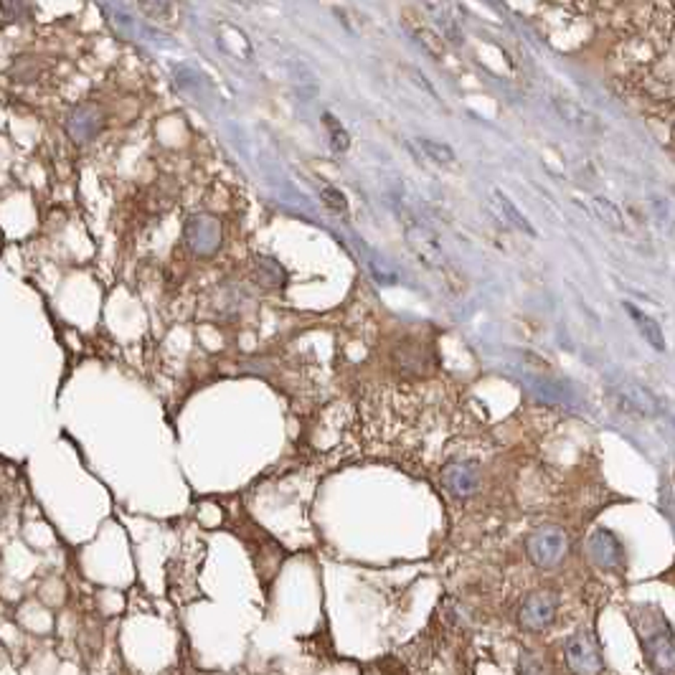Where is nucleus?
<instances>
[{"label":"nucleus","mask_w":675,"mask_h":675,"mask_svg":"<svg viewBox=\"0 0 675 675\" xmlns=\"http://www.w3.org/2000/svg\"><path fill=\"white\" fill-rule=\"evenodd\" d=\"M525 551H528V559L536 563V566L554 569V566H559L566 559L569 536H566V531H563L562 525L546 524L528 536Z\"/></svg>","instance_id":"obj_1"},{"label":"nucleus","mask_w":675,"mask_h":675,"mask_svg":"<svg viewBox=\"0 0 675 675\" xmlns=\"http://www.w3.org/2000/svg\"><path fill=\"white\" fill-rule=\"evenodd\" d=\"M563 657H566V665L579 675H594L604 671L600 645H597L594 635H589V632H577V635L566 640Z\"/></svg>","instance_id":"obj_2"},{"label":"nucleus","mask_w":675,"mask_h":675,"mask_svg":"<svg viewBox=\"0 0 675 675\" xmlns=\"http://www.w3.org/2000/svg\"><path fill=\"white\" fill-rule=\"evenodd\" d=\"M224 242V231L219 219L208 216V213H198L190 216L186 224V244L193 249V254L198 257H211L219 252V246Z\"/></svg>","instance_id":"obj_3"},{"label":"nucleus","mask_w":675,"mask_h":675,"mask_svg":"<svg viewBox=\"0 0 675 675\" xmlns=\"http://www.w3.org/2000/svg\"><path fill=\"white\" fill-rule=\"evenodd\" d=\"M556 609H559V600L554 592H536V594L525 597L521 604L518 625L525 632H544L556 617Z\"/></svg>","instance_id":"obj_4"},{"label":"nucleus","mask_w":675,"mask_h":675,"mask_svg":"<svg viewBox=\"0 0 675 675\" xmlns=\"http://www.w3.org/2000/svg\"><path fill=\"white\" fill-rule=\"evenodd\" d=\"M404 237L407 242L416 252V257L430 267H442L445 264V252H442V244L439 239L431 234L430 229H424L422 224H416L409 219V224H404Z\"/></svg>","instance_id":"obj_5"},{"label":"nucleus","mask_w":675,"mask_h":675,"mask_svg":"<svg viewBox=\"0 0 675 675\" xmlns=\"http://www.w3.org/2000/svg\"><path fill=\"white\" fill-rule=\"evenodd\" d=\"M401 23H404V28L412 34V38L430 54V57L434 58H445V54H447V41L445 38L439 36L431 26H427V20H422V19H416L414 13H404L401 16Z\"/></svg>","instance_id":"obj_6"},{"label":"nucleus","mask_w":675,"mask_h":675,"mask_svg":"<svg viewBox=\"0 0 675 675\" xmlns=\"http://www.w3.org/2000/svg\"><path fill=\"white\" fill-rule=\"evenodd\" d=\"M589 556H592V562L601 566V569H615L622 562V546L619 541L609 533V531H594L592 536H589Z\"/></svg>","instance_id":"obj_7"},{"label":"nucleus","mask_w":675,"mask_h":675,"mask_svg":"<svg viewBox=\"0 0 675 675\" xmlns=\"http://www.w3.org/2000/svg\"><path fill=\"white\" fill-rule=\"evenodd\" d=\"M554 107H556V112L562 114L563 122H569V125H571V128H577V130H582V132L601 130L600 120L589 112V110H584L579 102L569 99V97H559V94H556V97H554Z\"/></svg>","instance_id":"obj_8"},{"label":"nucleus","mask_w":675,"mask_h":675,"mask_svg":"<svg viewBox=\"0 0 675 675\" xmlns=\"http://www.w3.org/2000/svg\"><path fill=\"white\" fill-rule=\"evenodd\" d=\"M490 201H493V208H495V213L506 221L510 229H516V231H521V234H528V237H536V229L533 224L528 221L524 216V211H518V206L508 198L503 190H493L490 193Z\"/></svg>","instance_id":"obj_9"},{"label":"nucleus","mask_w":675,"mask_h":675,"mask_svg":"<svg viewBox=\"0 0 675 675\" xmlns=\"http://www.w3.org/2000/svg\"><path fill=\"white\" fill-rule=\"evenodd\" d=\"M445 483H447V488H450L457 498H469V495H475L480 477H477V469L472 468V465L452 462L450 468L445 469Z\"/></svg>","instance_id":"obj_10"},{"label":"nucleus","mask_w":675,"mask_h":675,"mask_svg":"<svg viewBox=\"0 0 675 675\" xmlns=\"http://www.w3.org/2000/svg\"><path fill=\"white\" fill-rule=\"evenodd\" d=\"M625 310H627V315L632 318V322L638 325L640 336L645 338L656 351H665V336H663V330H660V325H657L656 318H650L648 313H642L640 307H635L632 302H625Z\"/></svg>","instance_id":"obj_11"},{"label":"nucleus","mask_w":675,"mask_h":675,"mask_svg":"<svg viewBox=\"0 0 675 675\" xmlns=\"http://www.w3.org/2000/svg\"><path fill=\"white\" fill-rule=\"evenodd\" d=\"M257 282L262 287L280 290L282 284H284V267L277 260H272V257H260L257 260Z\"/></svg>","instance_id":"obj_12"},{"label":"nucleus","mask_w":675,"mask_h":675,"mask_svg":"<svg viewBox=\"0 0 675 675\" xmlns=\"http://www.w3.org/2000/svg\"><path fill=\"white\" fill-rule=\"evenodd\" d=\"M416 145L422 148V152L430 158L431 163H437V166H442V168H452L454 166V151H452L450 145H445V143H437V140H427V137H419L416 140Z\"/></svg>","instance_id":"obj_13"},{"label":"nucleus","mask_w":675,"mask_h":675,"mask_svg":"<svg viewBox=\"0 0 675 675\" xmlns=\"http://www.w3.org/2000/svg\"><path fill=\"white\" fill-rule=\"evenodd\" d=\"M322 125H325V130H328V137H330V148L336 152H345L351 148V137H348V132L345 128L340 125V120H338L336 114L325 112L322 114Z\"/></svg>","instance_id":"obj_14"},{"label":"nucleus","mask_w":675,"mask_h":675,"mask_svg":"<svg viewBox=\"0 0 675 675\" xmlns=\"http://www.w3.org/2000/svg\"><path fill=\"white\" fill-rule=\"evenodd\" d=\"M592 206H594V213L600 216L601 221L607 226H612V229H625V221H622V213H619V208L612 204V201H607V198H594L592 201Z\"/></svg>","instance_id":"obj_15"},{"label":"nucleus","mask_w":675,"mask_h":675,"mask_svg":"<svg viewBox=\"0 0 675 675\" xmlns=\"http://www.w3.org/2000/svg\"><path fill=\"white\" fill-rule=\"evenodd\" d=\"M320 198H322V204L330 208L333 213H345L348 211V198L333 186H325L320 190Z\"/></svg>","instance_id":"obj_16"},{"label":"nucleus","mask_w":675,"mask_h":675,"mask_svg":"<svg viewBox=\"0 0 675 675\" xmlns=\"http://www.w3.org/2000/svg\"><path fill=\"white\" fill-rule=\"evenodd\" d=\"M404 72H407V74L412 76L414 84H416V87H419V89H424V92H430L431 97H437V92H434V87H431V84H430V79H427V76L422 74V72H419V69H414V66H404Z\"/></svg>","instance_id":"obj_17"}]
</instances>
